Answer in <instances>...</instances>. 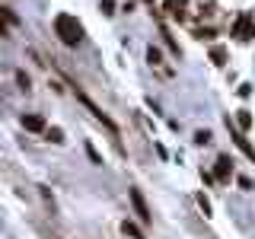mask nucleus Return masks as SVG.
Segmentation results:
<instances>
[{
    "instance_id": "nucleus-1",
    "label": "nucleus",
    "mask_w": 255,
    "mask_h": 239,
    "mask_svg": "<svg viewBox=\"0 0 255 239\" xmlns=\"http://www.w3.org/2000/svg\"><path fill=\"white\" fill-rule=\"evenodd\" d=\"M54 32H58V38L64 45H80V38H83V26L77 22V16H70V13H58L54 16Z\"/></svg>"
},
{
    "instance_id": "nucleus-2",
    "label": "nucleus",
    "mask_w": 255,
    "mask_h": 239,
    "mask_svg": "<svg viewBox=\"0 0 255 239\" xmlns=\"http://www.w3.org/2000/svg\"><path fill=\"white\" fill-rule=\"evenodd\" d=\"M233 35L239 38V42H249V38L255 35V22H252V16L249 13H243L239 19L233 22Z\"/></svg>"
},
{
    "instance_id": "nucleus-3",
    "label": "nucleus",
    "mask_w": 255,
    "mask_h": 239,
    "mask_svg": "<svg viewBox=\"0 0 255 239\" xmlns=\"http://www.w3.org/2000/svg\"><path fill=\"white\" fill-rule=\"evenodd\" d=\"M131 204H134V214H137V220L140 223H150V207H147V201H143V195H140V188H131Z\"/></svg>"
},
{
    "instance_id": "nucleus-4",
    "label": "nucleus",
    "mask_w": 255,
    "mask_h": 239,
    "mask_svg": "<svg viewBox=\"0 0 255 239\" xmlns=\"http://www.w3.org/2000/svg\"><path fill=\"white\" fill-rule=\"evenodd\" d=\"M233 175V159L230 156H217V166H214V179H223L227 182Z\"/></svg>"
},
{
    "instance_id": "nucleus-5",
    "label": "nucleus",
    "mask_w": 255,
    "mask_h": 239,
    "mask_svg": "<svg viewBox=\"0 0 255 239\" xmlns=\"http://www.w3.org/2000/svg\"><path fill=\"white\" fill-rule=\"evenodd\" d=\"M80 102H83V106H86V109H90V112H93V115H96V118H99V121H102V124H106V127H109V131H112V134H118V127H115V121H112V118H109V115H102V112H99V109H96V106H93V102H90V99H86V96H80Z\"/></svg>"
},
{
    "instance_id": "nucleus-6",
    "label": "nucleus",
    "mask_w": 255,
    "mask_h": 239,
    "mask_svg": "<svg viewBox=\"0 0 255 239\" xmlns=\"http://www.w3.org/2000/svg\"><path fill=\"white\" fill-rule=\"evenodd\" d=\"M22 127H26V131H48L42 115H22Z\"/></svg>"
},
{
    "instance_id": "nucleus-7",
    "label": "nucleus",
    "mask_w": 255,
    "mask_h": 239,
    "mask_svg": "<svg viewBox=\"0 0 255 239\" xmlns=\"http://www.w3.org/2000/svg\"><path fill=\"white\" fill-rule=\"evenodd\" d=\"M185 3H188V0H166L163 10L169 16H179V19H182V16H185Z\"/></svg>"
},
{
    "instance_id": "nucleus-8",
    "label": "nucleus",
    "mask_w": 255,
    "mask_h": 239,
    "mask_svg": "<svg viewBox=\"0 0 255 239\" xmlns=\"http://www.w3.org/2000/svg\"><path fill=\"white\" fill-rule=\"evenodd\" d=\"M227 127H230V124H227ZM230 131H233V127H230ZM233 140H236V147L243 150L246 156H252V159H255V150L249 147V140H246V137H243V134H239V131H233Z\"/></svg>"
},
{
    "instance_id": "nucleus-9",
    "label": "nucleus",
    "mask_w": 255,
    "mask_h": 239,
    "mask_svg": "<svg viewBox=\"0 0 255 239\" xmlns=\"http://www.w3.org/2000/svg\"><path fill=\"white\" fill-rule=\"evenodd\" d=\"M122 230H125L128 236H134V239H143V233H140V227H137V223H131V220H125V223H122Z\"/></svg>"
},
{
    "instance_id": "nucleus-10",
    "label": "nucleus",
    "mask_w": 255,
    "mask_h": 239,
    "mask_svg": "<svg viewBox=\"0 0 255 239\" xmlns=\"http://www.w3.org/2000/svg\"><path fill=\"white\" fill-rule=\"evenodd\" d=\"M211 61L217 64V67H220V64H227V51H223V48H211Z\"/></svg>"
},
{
    "instance_id": "nucleus-11",
    "label": "nucleus",
    "mask_w": 255,
    "mask_h": 239,
    "mask_svg": "<svg viewBox=\"0 0 255 239\" xmlns=\"http://www.w3.org/2000/svg\"><path fill=\"white\" fill-rule=\"evenodd\" d=\"M45 134H48V140H54V143H61V140H64V131H61V127H48Z\"/></svg>"
},
{
    "instance_id": "nucleus-12",
    "label": "nucleus",
    "mask_w": 255,
    "mask_h": 239,
    "mask_svg": "<svg viewBox=\"0 0 255 239\" xmlns=\"http://www.w3.org/2000/svg\"><path fill=\"white\" fill-rule=\"evenodd\" d=\"M236 121H239V127H249V124H252V115H249V112L243 109V112L236 115Z\"/></svg>"
},
{
    "instance_id": "nucleus-13",
    "label": "nucleus",
    "mask_w": 255,
    "mask_h": 239,
    "mask_svg": "<svg viewBox=\"0 0 255 239\" xmlns=\"http://www.w3.org/2000/svg\"><path fill=\"white\" fill-rule=\"evenodd\" d=\"M147 58H150V64H163V54H159L156 48H150V51H147Z\"/></svg>"
},
{
    "instance_id": "nucleus-14",
    "label": "nucleus",
    "mask_w": 255,
    "mask_h": 239,
    "mask_svg": "<svg viewBox=\"0 0 255 239\" xmlns=\"http://www.w3.org/2000/svg\"><path fill=\"white\" fill-rule=\"evenodd\" d=\"M198 204H201V211H204V217H207V214H211V201H207L204 195H198Z\"/></svg>"
},
{
    "instance_id": "nucleus-15",
    "label": "nucleus",
    "mask_w": 255,
    "mask_h": 239,
    "mask_svg": "<svg viewBox=\"0 0 255 239\" xmlns=\"http://www.w3.org/2000/svg\"><path fill=\"white\" fill-rule=\"evenodd\" d=\"M102 13L112 16V13H115V3H112V0H102Z\"/></svg>"
},
{
    "instance_id": "nucleus-16",
    "label": "nucleus",
    "mask_w": 255,
    "mask_h": 239,
    "mask_svg": "<svg viewBox=\"0 0 255 239\" xmlns=\"http://www.w3.org/2000/svg\"><path fill=\"white\" fill-rule=\"evenodd\" d=\"M16 80H19V86H22V90H29V86H32V83H29V77L22 74V70H19V74H16Z\"/></svg>"
},
{
    "instance_id": "nucleus-17",
    "label": "nucleus",
    "mask_w": 255,
    "mask_h": 239,
    "mask_svg": "<svg viewBox=\"0 0 255 239\" xmlns=\"http://www.w3.org/2000/svg\"><path fill=\"white\" fill-rule=\"evenodd\" d=\"M195 140H198V143H207V140H211V134H207V131H198Z\"/></svg>"
}]
</instances>
